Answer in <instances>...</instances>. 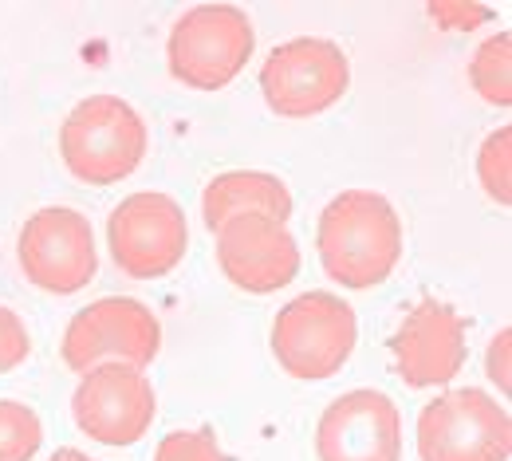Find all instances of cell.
Listing matches in <instances>:
<instances>
[{
    "label": "cell",
    "instance_id": "obj_1",
    "mask_svg": "<svg viewBox=\"0 0 512 461\" xmlns=\"http://www.w3.org/2000/svg\"><path fill=\"white\" fill-rule=\"evenodd\" d=\"M323 272L343 288H379L402 257V221L375 190H347L327 201L316 229Z\"/></svg>",
    "mask_w": 512,
    "mask_h": 461
},
{
    "label": "cell",
    "instance_id": "obj_2",
    "mask_svg": "<svg viewBox=\"0 0 512 461\" xmlns=\"http://www.w3.org/2000/svg\"><path fill=\"white\" fill-rule=\"evenodd\" d=\"M146 123L119 95H91L64 119V166L87 186H111L130 178L146 158Z\"/></svg>",
    "mask_w": 512,
    "mask_h": 461
},
{
    "label": "cell",
    "instance_id": "obj_3",
    "mask_svg": "<svg viewBox=\"0 0 512 461\" xmlns=\"http://www.w3.org/2000/svg\"><path fill=\"white\" fill-rule=\"evenodd\" d=\"M256 48L253 20L237 4H197L182 12L170 32L166 60L170 75L193 91H221L229 87Z\"/></svg>",
    "mask_w": 512,
    "mask_h": 461
},
{
    "label": "cell",
    "instance_id": "obj_4",
    "mask_svg": "<svg viewBox=\"0 0 512 461\" xmlns=\"http://www.w3.org/2000/svg\"><path fill=\"white\" fill-rule=\"evenodd\" d=\"M355 312L335 292H304L276 312L272 355L276 363L304 383L331 379L355 351Z\"/></svg>",
    "mask_w": 512,
    "mask_h": 461
},
{
    "label": "cell",
    "instance_id": "obj_5",
    "mask_svg": "<svg viewBox=\"0 0 512 461\" xmlns=\"http://www.w3.org/2000/svg\"><path fill=\"white\" fill-rule=\"evenodd\" d=\"M509 410L477 387L446 391L418 414V458L422 461H509Z\"/></svg>",
    "mask_w": 512,
    "mask_h": 461
},
{
    "label": "cell",
    "instance_id": "obj_6",
    "mask_svg": "<svg viewBox=\"0 0 512 461\" xmlns=\"http://www.w3.org/2000/svg\"><path fill=\"white\" fill-rule=\"evenodd\" d=\"M351 83V64L339 44L300 36L268 52L260 67L264 103L284 119H308L335 107Z\"/></svg>",
    "mask_w": 512,
    "mask_h": 461
},
{
    "label": "cell",
    "instance_id": "obj_7",
    "mask_svg": "<svg viewBox=\"0 0 512 461\" xmlns=\"http://www.w3.org/2000/svg\"><path fill=\"white\" fill-rule=\"evenodd\" d=\"M162 347L158 316L130 296H107L71 316L64 331V363L71 371H91L99 363L146 367Z\"/></svg>",
    "mask_w": 512,
    "mask_h": 461
},
{
    "label": "cell",
    "instance_id": "obj_8",
    "mask_svg": "<svg viewBox=\"0 0 512 461\" xmlns=\"http://www.w3.org/2000/svg\"><path fill=\"white\" fill-rule=\"evenodd\" d=\"M16 257H20L24 276L40 292H52V296L79 292L83 284H91V276L99 268L87 217L67 205H48L24 221Z\"/></svg>",
    "mask_w": 512,
    "mask_h": 461
},
{
    "label": "cell",
    "instance_id": "obj_9",
    "mask_svg": "<svg viewBox=\"0 0 512 461\" xmlns=\"http://www.w3.org/2000/svg\"><path fill=\"white\" fill-rule=\"evenodd\" d=\"M158 398L142 367L130 363H99L83 371L75 395H71V418L75 426L103 446H134L150 422H154Z\"/></svg>",
    "mask_w": 512,
    "mask_h": 461
},
{
    "label": "cell",
    "instance_id": "obj_10",
    "mask_svg": "<svg viewBox=\"0 0 512 461\" xmlns=\"http://www.w3.org/2000/svg\"><path fill=\"white\" fill-rule=\"evenodd\" d=\"M107 245L115 264L134 280L166 276L178 268L190 245L186 213L166 194H130L107 221Z\"/></svg>",
    "mask_w": 512,
    "mask_h": 461
},
{
    "label": "cell",
    "instance_id": "obj_11",
    "mask_svg": "<svg viewBox=\"0 0 512 461\" xmlns=\"http://www.w3.org/2000/svg\"><path fill=\"white\" fill-rule=\"evenodd\" d=\"M213 233H217V264L241 292L268 296L296 280L300 249L288 225L249 213V217H233L217 225Z\"/></svg>",
    "mask_w": 512,
    "mask_h": 461
},
{
    "label": "cell",
    "instance_id": "obj_12",
    "mask_svg": "<svg viewBox=\"0 0 512 461\" xmlns=\"http://www.w3.org/2000/svg\"><path fill=\"white\" fill-rule=\"evenodd\" d=\"M320 461H402V414L383 391H351L323 410Z\"/></svg>",
    "mask_w": 512,
    "mask_h": 461
},
{
    "label": "cell",
    "instance_id": "obj_13",
    "mask_svg": "<svg viewBox=\"0 0 512 461\" xmlns=\"http://www.w3.org/2000/svg\"><path fill=\"white\" fill-rule=\"evenodd\" d=\"M394 367L406 387H446L465 367V324L442 300H422L410 308L394 335Z\"/></svg>",
    "mask_w": 512,
    "mask_h": 461
},
{
    "label": "cell",
    "instance_id": "obj_14",
    "mask_svg": "<svg viewBox=\"0 0 512 461\" xmlns=\"http://www.w3.org/2000/svg\"><path fill=\"white\" fill-rule=\"evenodd\" d=\"M272 217V221H288L292 217V194L276 174H260V170H233V174H217L205 194H201V217L209 229L233 221V217Z\"/></svg>",
    "mask_w": 512,
    "mask_h": 461
},
{
    "label": "cell",
    "instance_id": "obj_15",
    "mask_svg": "<svg viewBox=\"0 0 512 461\" xmlns=\"http://www.w3.org/2000/svg\"><path fill=\"white\" fill-rule=\"evenodd\" d=\"M469 83H473V91H477L485 103H493V107H512V36L509 32L489 36V40L473 52Z\"/></svg>",
    "mask_w": 512,
    "mask_h": 461
},
{
    "label": "cell",
    "instance_id": "obj_16",
    "mask_svg": "<svg viewBox=\"0 0 512 461\" xmlns=\"http://www.w3.org/2000/svg\"><path fill=\"white\" fill-rule=\"evenodd\" d=\"M44 442V426L32 406L0 398V461H32Z\"/></svg>",
    "mask_w": 512,
    "mask_h": 461
},
{
    "label": "cell",
    "instance_id": "obj_17",
    "mask_svg": "<svg viewBox=\"0 0 512 461\" xmlns=\"http://www.w3.org/2000/svg\"><path fill=\"white\" fill-rule=\"evenodd\" d=\"M512 131L501 127L481 142V154H477V178L485 186V194L497 201V205H512Z\"/></svg>",
    "mask_w": 512,
    "mask_h": 461
},
{
    "label": "cell",
    "instance_id": "obj_18",
    "mask_svg": "<svg viewBox=\"0 0 512 461\" xmlns=\"http://www.w3.org/2000/svg\"><path fill=\"white\" fill-rule=\"evenodd\" d=\"M154 461H229L213 430H178L158 442Z\"/></svg>",
    "mask_w": 512,
    "mask_h": 461
},
{
    "label": "cell",
    "instance_id": "obj_19",
    "mask_svg": "<svg viewBox=\"0 0 512 461\" xmlns=\"http://www.w3.org/2000/svg\"><path fill=\"white\" fill-rule=\"evenodd\" d=\"M32 355V335L24 328V320L12 308H0V375L20 367Z\"/></svg>",
    "mask_w": 512,
    "mask_h": 461
},
{
    "label": "cell",
    "instance_id": "obj_20",
    "mask_svg": "<svg viewBox=\"0 0 512 461\" xmlns=\"http://www.w3.org/2000/svg\"><path fill=\"white\" fill-rule=\"evenodd\" d=\"M430 16L438 24H446L449 32H469L473 24H485L493 12L489 8H473V4H430Z\"/></svg>",
    "mask_w": 512,
    "mask_h": 461
},
{
    "label": "cell",
    "instance_id": "obj_21",
    "mask_svg": "<svg viewBox=\"0 0 512 461\" xmlns=\"http://www.w3.org/2000/svg\"><path fill=\"white\" fill-rule=\"evenodd\" d=\"M509 347H512V331L501 328L489 343V379L509 395L512 379H509Z\"/></svg>",
    "mask_w": 512,
    "mask_h": 461
},
{
    "label": "cell",
    "instance_id": "obj_22",
    "mask_svg": "<svg viewBox=\"0 0 512 461\" xmlns=\"http://www.w3.org/2000/svg\"><path fill=\"white\" fill-rule=\"evenodd\" d=\"M48 461H91L87 454H79V450H56Z\"/></svg>",
    "mask_w": 512,
    "mask_h": 461
}]
</instances>
